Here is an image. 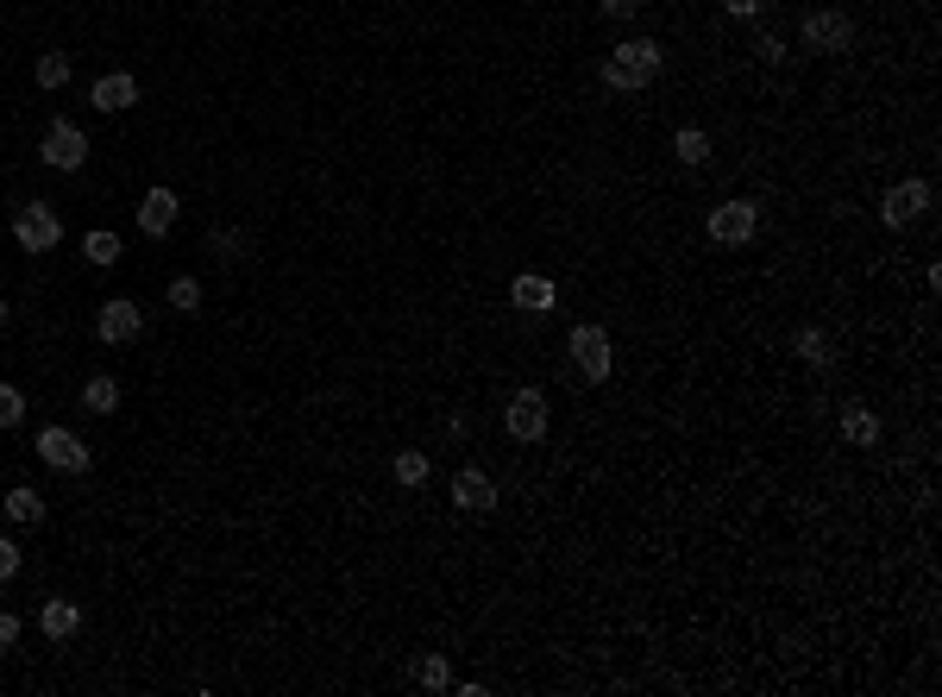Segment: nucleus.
<instances>
[{"instance_id":"1","label":"nucleus","mask_w":942,"mask_h":697,"mask_svg":"<svg viewBox=\"0 0 942 697\" xmlns=\"http://www.w3.org/2000/svg\"><path fill=\"white\" fill-rule=\"evenodd\" d=\"M660 64H666V51H660L654 38H629L603 57V82H610L616 95H635V88H647L660 76Z\"/></svg>"},{"instance_id":"2","label":"nucleus","mask_w":942,"mask_h":697,"mask_svg":"<svg viewBox=\"0 0 942 697\" xmlns=\"http://www.w3.org/2000/svg\"><path fill=\"white\" fill-rule=\"evenodd\" d=\"M503 428L509 440H522V446H534V440H547V390H516L509 396V409H503Z\"/></svg>"},{"instance_id":"3","label":"nucleus","mask_w":942,"mask_h":697,"mask_svg":"<svg viewBox=\"0 0 942 697\" xmlns=\"http://www.w3.org/2000/svg\"><path fill=\"white\" fill-rule=\"evenodd\" d=\"M572 365L585 370V377H591V384H603V377H610V370H616L610 333L597 328V321H578V328H572Z\"/></svg>"},{"instance_id":"4","label":"nucleus","mask_w":942,"mask_h":697,"mask_svg":"<svg viewBox=\"0 0 942 697\" xmlns=\"http://www.w3.org/2000/svg\"><path fill=\"white\" fill-rule=\"evenodd\" d=\"M38 458L51 465V472H69V478H82L88 465H95V453H88L69 428H44V434H38Z\"/></svg>"},{"instance_id":"5","label":"nucleus","mask_w":942,"mask_h":697,"mask_svg":"<svg viewBox=\"0 0 942 697\" xmlns=\"http://www.w3.org/2000/svg\"><path fill=\"white\" fill-rule=\"evenodd\" d=\"M805 44L823 51V57H835V51H849V44H855V20H849V13H835V7H817V13H805Z\"/></svg>"},{"instance_id":"6","label":"nucleus","mask_w":942,"mask_h":697,"mask_svg":"<svg viewBox=\"0 0 942 697\" xmlns=\"http://www.w3.org/2000/svg\"><path fill=\"white\" fill-rule=\"evenodd\" d=\"M13 240H20L25 252H51V245L64 240V220L51 214V201H25L20 220H13Z\"/></svg>"},{"instance_id":"7","label":"nucleus","mask_w":942,"mask_h":697,"mask_svg":"<svg viewBox=\"0 0 942 697\" xmlns=\"http://www.w3.org/2000/svg\"><path fill=\"white\" fill-rule=\"evenodd\" d=\"M754 226H761V208H754V201H723L717 214L703 220V233H710L717 245H747L754 240Z\"/></svg>"},{"instance_id":"8","label":"nucleus","mask_w":942,"mask_h":697,"mask_svg":"<svg viewBox=\"0 0 942 697\" xmlns=\"http://www.w3.org/2000/svg\"><path fill=\"white\" fill-rule=\"evenodd\" d=\"M44 164L51 170H82L88 164V139H82V126H69V120H51V132H44Z\"/></svg>"},{"instance_id":"9","label":"nucleus","mask_w":942,"mask_h":697,"mask_svg":"<svg viewBox=\"0 0 942 697\" xmlns=\"http://www.w3.org/2000/svg\"><path fill=\"white\" fill-rule=\"evenodd\" d=\"M138 328H145V314H138V302H126V296L101 302V314H95V333H101L108 346H126V340H138Z\"/></svg>"},{"instance_id":"10","label":"nucleus","mask_w":942,"mask_h":697,"mask_svg":"<svg viewBox=\"0 0 942 697\" xmlns=\"http://www.w3.org/2000/svg\"><path fill=\"white\" fill-rule=\"evenodd\" d=\"M923 208H930V182H918V176H911V182H899V189L886 196V208H879V214H886V226H911Z\"/></svg>"},{"instance_id":"11","label":"nucleus","mask_w":942,"mask_h":697,"mask_svg":"<svg viewBox=\"0 0 942 697\" xmlns=\"http://www.w3.org/2000/svg\"><path fill=\"white\" fill-rule=\"evenodd\" d=\"M453 502L472 509V516H484V509H497V484L484 478L478 465H465V472H453Z\"/></svg>"},{"instance_id":"12","label":"nucleus","mask_w":942,"mask_h":697,"mask_svg":"<svg viewBox=\"0 0 942 697\" xmlns=\"http://www.w3.org/2000/svg\"><path fill=\"white\" fill-rule=\"evenodd\" d=\"M170 226H176V196L170 189H152V196L138 201V233H145V240H164Z\"/></svg>"},{"instance_id":"13","label":"nucleus","mask_w":942,"mask_h":697,"mask_svg":"<svg viewBox=\"0 0 942 697\" xmlns=\"http://www.w3.org/2000/svg\"><path fill=\"white\" fill-rule=\"evenodd\" d=\"M509 302L528 308V314H547V308H559V296H553V277H534V270H528V277L509 284Z\"/></svg>"},{"instance_id":"14","label":"nucleus","mask_w":942,"mask_h":697,"mask_svg":"<svg viewBox=\"0 0 942 697\" xmlns=\"http://www.w3.org/2000/svg\"><path fill=\"white\" fill-rule=\"evenodd\" d=\"M132 101H138V82H132L126 69H113V76L95 82V108H101V113H126Z\"/></svg>"},{"instance_id":"15","label":"nucleus","mask_w":942,"mask_h":697,"mask_svg":"<svg viewBox=\"0 0 942 697\" xmlns=\"http://www.w3.org/2000/svg\"><path fill=\"white\" fill-rule=\"evenodd\" d=\"M38 629L51 634V641H69V634L82 629V610H76V604H64V597H51V604L38 610Z\"/></svg>"},{"instance_id":"16","label":"nucleus","mask_w":942,"mask_h":697,"mask_svg":"<svg viewBox=\"0 0 942 697\" xmlns=\"http://www.w3.org/2000/svg\"><path fill=\"white\" fill-rule=\"evenodd\" d=\"M791 346H798V358H805L811 370H830V365H835L830 333H823V328H798V340H791Z\"/></svg>"},{"instance_id":"17","label":"nucleus","mask_w":942,"mask_h":697,"mask_svg":"<svg viewBox=\"0 0 942 697\" xmlns=\"http://www.w3.org/2000/svg\"><path fill=\"white\" fill-rule=\"evenodd\" d=\"M842 434L855 440V446H874V440H879V414L861 409V402H849V409H842Z\"/></svg>"},{"instance_id":"18","label":"nucleus","mask_w":942,"mask_h":697,"mask_svg":"<svg viewBox=\"0 0 942 697\" xmlns=\"http://www.w3.org/2000/svg\"><path fill=\"white\" fill-rule=\"evenodd\" d=\"M82 409L88 414H113V409H120V384H113V377H88V384H82Z\"/></svg>"},{"instance_id":"19","label":"nucleus","mask_w":942,"mask_h":697,"mask_svg":"<svg viewBox=\"0 0 942 697\" xmlns=\"http://www.w3.org/2000/svg\"><path fill=\"white\" fill-rule=\"evenodd\" d=\"M415 685L421 692H453V666H446V654H421L415 660Z\"/></svg>"},{"instance_id":"20","label":"nucleus","mask_w":942,"mask_h":697,"mask_svg":"<svg viewBox=\"0 0 942 697\" xmlns=\"http://www.w3.org/2000/svg\"><path fill=\"white\" fill-rule=\"evenodd\" d=\"M7 516H13V522H20V528H38V522H44V497H38V490H25V484H20V490L7 497Z\"/></svg>"},{"instance_id":"21","label":"nucleus","mask_w":942,"mask_h":697,"mask_svg":"<svg viewBox=\"0 0 942 697\" xmlns=\"http://www.w3.org/2000/svg\"><path fill=\"white\" fill-rule=\"evenodd\" d=\"M396 484H402V490H421V484H428V472H434V465H428V453H396Z\"/></svg>"},{"instance_id":"22","label":"nucleus","mask_w":942,"mask_h":697,"mask_svg":"<svg viewBox=\"0 0 942 697\" xmlns=\"http://www.w3.org/2000/svg\"><path fill=\"white\" fill-rule=\"evenodd\" d=\"M32 76H38V88H51V95H57V88L69 82V57H64V51H44Z\"/></svg>"},{"instance_id":"23","label":"nucleus","mask_w":942,"mask_h":697,"mask_svg":"<svg viewBox=\"0 0 942 697\" xmlns=\"http://www.w3.org/2000/svg\"><path fill=\"white\" fill-rule=\"evenodd\" d=\"M673 152H679V164H703V157H710V139H703L698 126H679V139H673Z\"/></svg>"},{"instance_id":"24","label":"nucleus","mask_w":942,"mask_h":697,"mask_svg":"<svg viewBox=\"0 0 942 697\" xmlns=\"http://www.w3.org/2000/svg\"><path fill=\"white\" fill-rule=\"evenodd\" d=\"M82 258L108 270V264H120V240H113V233H88V240H82Z\"/></svg>"},{"instance_id":"25","label":"nucleus","mask_w":942,"mask_h":697,"mask_svg":"<svg viewBox=\"0 0 942 697\" xmlns=\"http://www.w3.org/2000/svg\"><path fill=\"white\" fill-rule=\"evenodd\" d=\"M170 308H176V314H196V308H201V284H196V277H176V284H170Z\"/></svg>"},{"instance_id":"26","label":"nucleus","mask_w":942,"mask_h":697,"mask_svg":"<svg viewBox=\"0 0 942 697\" xmlns=\"http://www.w3.org/2000/svg\"><path fill=\"white\" fill-rule=\"evenodd\" d=\"M25 421V396L13 384H0V428H20Z\"/></svg>"},{"instance_id":"27","label":"nucleus","mask_w":942,"mask_h":697,"mask_svg":"<svg viewBox=\"0 0 942 697\" xmlns=\"http://www.w3.org/2000/svg\"><path fill=\"white\" fill-rule=\"evenodd\" d=\"M13 572H20V546H13V541H0V585H7Z\"/></svg>"},{"instance_id":"28","label":"nucleus","mask_w":942,"mask_h":697,"mask_svg":"<svg viewBox=\"0 0 942 697\" xmlns=\"http://www.w3.org/2000/svg\"><path fill=\"white\" fill-rule=\"evenodd\" d=\"M220 258H245V240H240V233H220Z\"/></svg>"},{"instance_id":"29","label":"nucleus","mask_w":942,"mask_h":697,"mask_svg":"<svg viewBox=\"0 0 942 697\" xmlns=\"http://www.w3.org/2000/svg\"><path fill=\"white\" fill-rule=\"evenodd\" d=\"M13 641H20V616L0 610V648H13Z\"/></svg>"},{"instance_id":"30","label":"nucleus","mask_w":942,"mask_h":697,"mask_svg":"<svg viewBox=\"0 0 942 697\" xmlns=\"http://www.w3.org/2000/svg\"><path fill=\"white\" fill-rule=\"evenodd\" d=\"M729 13H735V20H754V13H761V7H767V0H723Z\"/></svg>"},{"instance_id":"31","label":"nucleus","mask_w":942,"mask_h":697,"mask_svg":"<svg viewBox=\"0 0 942 697\" xmlns=\"http://www.w3.org/2000/svg\"><path fill=\"white\" fill-rule=\"evenodd\" d=\"M761 64H786V44H779V38H761Z\"/></svg>"},{"instance_id":"32","label":"nucleus","mask_w":942,"mask_h":697,"mask_svg":"<svg viewBox=\"0 0 942 697\" xmlns=\"http://www.w3.org/2000/svg\"><path fill=\"white\" fill-rule=\"evenodd\" d=\"M635 7H641V0H603V13H610V20H629Z\"/></svg>"},{"instance_id":"33","label":"nucleus","mask_w":942,"mask_h":697,"mask_svg":"<svg viewBox=\"0 0 942 697\" xmlns=\"http://www.w3.org/2000/svg\"><path fill=\"white\" fill-rule=\"evenodd\" d=\"M7 314H13V308H7V302H0V328H7Z\"/></svg>"}]
</instances>
